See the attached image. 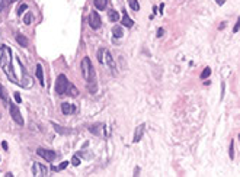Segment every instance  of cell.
Wrapping results in <instances>:
<instances>
[{"label": "cell", "mask_w": 240, "mask_h": 177, "mask_svg": "<svg viewBox=\"0 0 240 177\" xmlns=\"http://www.w3.org/2000/svg\"><path fill=\"white\" fill-rule=\"evenodd\" d=\"M210 76H211V68L205 67L204 70H202V73H201V78H202V80H205V78H208Z\"/></svg>", "instance_id": "cell-22"}, {"label": "cell", "mask_w": 240, "mask_h": 177, "mask_svg": "<svg viewBox=\"0 0 240 177\" xmlns=\"http://www.w3.org/2000/svg\"><path fill=\"white\" fill-rule=\"evenodd\" d=\"M61 112L64 115H73V113L76 112V106L72 105V103L64 102V103H61Z\"/></svg>", "instance_id": "cell-11"}, {"label": "cell", "mask_w": 240, "mask_h": 177, "mask_svg": "<svg viewBox=\"0 0 240 177\" xmlns=\"http://www.w3.org/2000/svg\"><path fill=\"white\" fill-rule=\"evenodd\" d=\"M87 22H89V26H90L92 29H99L102 26V20H101V16H99V13L98 12H92L90 15H89V18H87Z\"/></svg>", "instance_id": "cell-6"}, {"label": "cell", "mask_w": 240, "mask_h": 177, "mask_svg": "<svg viewBox=\"0 0 240 177\" xmlns=\"http://www.w3.org/2000/svg\"><path fill=\"white\" fill-rule=\"evenodd\" d=\"M10 2H18V0H10Z\"/></svg>", "instance_id": "cell-35"}, {"label": "cell", "mask_w": 240, "mask_h": 177, "mask_svg": "<svg viewBox=\"0 0 240 177\" xmlns=\"http://www.w3.org/2000/svg\"><path fill=\"white\" fill-rule=\"evenodd\" d=\"M128 5H130V7L133 10H135V12L140 10V3L137 2V0H128Z\"/></svg>", "instance_id": "cell-23"}, {"label": "cell", "mask_w": 240, "mask_h": 177, "mask_svg": "<svg viewBox=\"0 0 240 177\" xmlns=\"http://www.w3.org/2000/svg\"><path fill=\"white\" fill-rule=\"evenodd\" d=\"M0 118H2V115H0Z\"/></svg>", "instance_id": "cell-36"}, {"label": "cell", "mask_w": 240, "mask_h": 177, "mask_svg": "<svg viewBox=\"0 0 240 177\" xmlns=\"http://www.w3.org/2000/svg\"><path fill=\"white\" fill-rule=\"evenodd\" d=\"M53 126H54V129H55V132H58V134H61V135H68V134H72V132H73L72 129L64 128V126H60V125L54 124V122H53Z\"/></svg>", "instance_id": "cell-16"}, {"label": "cell", "mask_w": 240, "mask_h": 177, "mask_svg": "<svg viewBox=\"0 0 240 177\" xmlns=\"http://www.w3.org/2000/svg\"><path fill=\"white\" fill-rule=\"evenodd\" d=\"M35 74H37V78L41 86H45V82H44V71H42V65L41 64H37V68H35Z\"/></svg>", "instance_id": "cell-14"}, {"label": "cell", "mask_w": 240, "mask_h": 177, "mask_svg": "<svg viewBox=\"0 0 240 177\" xmlns=\"http://www.w3.org/2000/svg\"><path fill=\"white\" fill-rule=\"evenodd\" d=\"M67 166H68V161H63L58 167H54V170H64V168H67Z\"/></svg>", "instance_id": "cell-28"}, {"label": "cell", "mask_w": 240, "mask_h": 177, "mask_svg": "<svg viewBox=\"0 0 240 177\" xmlns=\"http://www.w3.org/2000/svg\"><path fill=\"white\" fill-rule=\"evenodd\" d=\"M144 129H146V125H144V124L138 125V126L135 128L133 142H140V141H141V138H143V135H144Z\"/></svg>", "instance_id": "cell-9"}, {"label": "cell", "mask_w": 240, "mask_h": 177, "mask_svg": "<svg viewBox=\"0 0 240 177\" xmlns=\"http://www.w3.org/2000/svg\"><path fill=\"white\" fill-rule=\"evenodd\" d=\"M138 171H140V168L137 167V168H135V171H134V176H137V174H138Z\"/></svg>", "instance_id": "cell-34"}, {"label": "cell", "mask_w": 240, "mask_h": 177, "mask_svg": "<svg viewBox=\"0 0 240 177\" xmlns=\"http://www.w3.org/2000/svg\"><path fill=\"white\" fill-rule=\"evenodd\" d=\"M26 9H28V5H26V3H22V5L18 7L16 13H18V15H24V12H26Z\"/></svg>", "instance_id": "cell-24"}, {"label": "cell", "mask_w": 240, "mask_h": 177, "mask_svg": "<svg viewBox=\"0 0 240 177\" xmlns=\"http://www.w3.org/2000/svg\"><path fill=\"white\" fill-rule=\"evenodd\" d=\"M230 158L231 160H234V141H231L230 142Z\"/></svg>", "instance_id": "cell-26"}, {"label": "cell", "mask_w": 240, "mask_h": 177, "mask_svg": "<svg viewBox=\"0 0 240 177\" xmlns=\"http://www.w3.org/2000/svg\"><path fill=\"white\" fill-rule=\"evenodd\" d=\"M68 84L70 82L67 80V77L64 76V74H60L57 77V80H55V91H57V95L63 96L67 93V89H68Z\"/></svg>", "instance_id": "cell-4"}, {"label": "cell", "mask_w": 240, "mask_h": 177, "mask_svg": "<svg viewBox=\"0 0 240 177\" xmlns=\"http://www.w3.org/2000/svg\"><path fill=\"white\" fill-rule=\"evenodd\" d=\"M216 2H217V3H218V5H224V2H226V0H216Z\"/></svg>", "instance_id": "cell-33"}, {"label": "cell", "mask_w": 240, "mask_h": 177, "mask_svg": "<svg viewBox=\"0 0 240 177\" xmlns=\"http://www.w3.org/2000/svg\"><path fill=\"white\" fill-rule=\"evenodd\" d=\"M93 3H95V7L98 10H105L106 5H108V0H93Z\"/></svg>", "instance_id": "cell-17"}, {"label": "cell", "mask_w": 240, "mask_h": 177, "mask_svg": "<svg viewBox=\"0 0 240 177\" xmlns=\"http://www.w3.org/2000/svg\"><path fill=\"white\" fill-rule=\"evenodd\" d=\"M106 126L103 124H96V125H92V126H89V131H90L92 134L95 135H102V137H105V134L102 132V131H105Z\"/></svg>", "instance_id": "cell-10"}, {"label": "cell", "mask_w": 240, "mask_h": 177, "mask_svg": "<svg viewBox=\"0 0 240 177\" xmlns=\"http://www.w3.org/2000/svg\"><path fill=\"white\" fill-rule=\"evenodd\" d=\"M34 22V15L31 13V12H28V13L24 16V23L25 25H31Z\"/></svg>", "instance_id": "cell-21"}, {"label": "cell", "mask_w": 240, "mask_h": 177, "mask_svg": "<svg viewBox=\"0 0 240 177\" xmlns=\"http://www.w3.org/2000/svg\"><path fill=\"white\" fill-rule=\"evenodd\" d=\"M163 34H164V29L163 28H159L157 29V38H162V36H163Z\"/></svg>", "instance_id": "cell-30"}, {"label": "cell", "mask_w": 240, "mask_h": 177, "mask_svg": "<svg viewBox=\"0 0 240 177\" xmlns=\"http://www.w3.org/2000/svg\"><path fill=\"white\" fill-rule=\"evenodd\" d=\"M108 18H109L111 22H118V20H120V15H118V12H116V10H112V9H111L109 12H108Z\"/></svg>", "instance_id": "cell-19"}, {"label": "cell", "mask_w": 240, "mask_h": 177, "mask_svg": "<svg viewBox=\"0 0 240 177\" xmlns=\"http://www.w3.org/2000/svg\"><path fill=\"white\" fill-rule=\"evenodd\" d=\"M15 39H16V42L19 44L20 47H28V44H29V41H28V38L25 36V35H22V34H16V36H15Z\"/></svg>", "instance_id": "cell-15"}, {"label": "cell", "mask_w": 240, "mask_h": 177, "mask_svg": "<svg viewBox=\"0 0 240 177\" xmlns=\"http://www.w3.org/2000/svg\"><path fill=\"white\" fill-rule=\"evenodd\" d=\"M12 49L7 45H2L0 47V67L3 68L5 74L7 76L12 83L18 84V77L15 74V70L12 67Z\"/></svg>", "instance_id": "cell-1"}, {"label": "cell", "mask_w": 240, "mask_h": 177, "mask_svg": "<svg viewBox=\"0 0 240 177\" xmlns=\"http://www.w3.org/2000/svg\"><path fill=\"white\" fill-rule=\"evenodd\" d=\"M112 34H114V38H122L124 36V31L121 26H114L112 28Z\"/></svg>", "instance_id": "cell-20"}, {"label": "cell", "mask_w": 240, "mask_h": 177, "mask_svg": "<svg viewBox=\"0 0 240 177\" xmlns=\"http://www.w3.org/2000/svg\"><path fill=\"white\" fill-rule=\"evenodd\" d=\"M10 3H12L10 0H0V10L6 9V7H7V6H9Z\"/></svg>", "instance_id": "cell-25"}, {"label": "cell", "mask_w": 240, "mask_h": 177, "mask_svg": "<svg viewBox=\"0 0 240 177\" xmlns=\"http://www.w3.org/2000/svg\"><path fill=\"white\" fill-rule=\"evenodd\" d=\"M66 95L72 96V97H77V96H79V90H77L76 86H73L72 83H70V84H68V89H67V93H66Z\"/></svg>", "instance_id": "cell-18"}, {"label": "cell", "mask_w": 240, "mask_h": 177, "mask_svg": "<svg viewBox=\"0 0 240 177\" xmlns=\"http://www.w3.org/2000/svg\"><path fill=\"white\" fill-rule=\"evenodd\" d=\"M32 174L34 176H48V168L41 163H34L32 164Z\"/></svg>", "instance_id": "cell-8"}, {"label": "cell", "mask_w": 240, "mask_h": 177, "mask_svg": "<svg viewBox=\"0 0 240 177\" xmlns=\"http://www.w3.org/2000/svg\"><path fill=\"white\" fill-rule=\"evenodd\" d=\"M15 100H16V103H20V102H22V97H20V95L19 93H15Z\"/></svg>", "instance_id": "cell-29"}, {"label": "cell", "mask_w": 240, "mask_h": 177, "mask_svg": "<svg viewBox=\"0 0 240 177\" xmlns=\"http://www.w3.org/2000/svg\"><path fill=\"white\" fill-rule=\"evenodd\" d=\"M37 154H38L39 157H42L44 160H47V161H54L55 158H57V154L54 153L53 150H47V148H37Z\"/></svg>", "instance_id": "cell-7"}, {"label": "cell", "mask_w": 240, "mask_h": 177, "mask_svg": "<svg viewBox=\"0 0 240 177\" xmlns=\"http://www.w3.org/2000/svg\"><path fill=\"white\" fill-rule=\"evenodd\" d=\"M72 164L73 166H80V158H79V155L72 157Z\"/></svg>", "instance_id": "cell-27"}, {"label": "cell", "mask_w": 240, "mask_h": 177, "mask_svg": "<svg viewBox=\"0 0 240 177\" xmlns=\"http://www.w3.org/2000/svg\"><path fill=\"white\" fill-rule=\"evenodd\" d=\"M121 23H122V26H127V28H131V26H134V20H133L130 16H128L127 10H122V20H121Z\"/></svg>", "instance_id": "cell-12"}, {"label": "cell", "mask_w": 240, "mask_h": 177, "mask_svg": "<svg viewBox=\"0 0 240 177\" xmlns=\"http://www.w3.org/2000/svg\"><path fill=\"white\" fill-rule=\"evenodd\" d=\"M80 65H82L83 78L86 80L87 86H89V90H90V93H95L96 91V73H95V68H93V64H92L90 58L85 57L82 60Z\"/></svg>", "instance_id": "cell-2"}, {"label": "cell", "mask_w": 240, "mask_h": 177, "mask_svg": "<svg viewBox=\"0 0 240 177\" xmlns=\"http://www.w3.org/2000/svg\"><path fill=\"white\" fill-rule=\"evenodd\" d=\"M2 145H3V150H6V151H7V142H6V141H3V142H2Z\"/></svg>", "instance_id": "cell-32"}, {"label": "cell", "mask_w": 240, "mask_h": 177, "mask_svg": "<svg viewBox=\"0 0 240 177\" xmlns=\"http://www.w3.org/2000/svg\"><path fill=\"white\" fill-rule=\"evenodd\" d=\"M9 112H10L12 119L19 125V126H24V118H22V113H20L19 107H18L16 105H13L12 102H9Z\"/></svg>", "instance_id": "cell-5"}, {"label": "cell", "mask_w": 240, "mask_h": 177, "mask_svg": "<svg viewBox=\"0 0 240 177\" xmlns=\"http://www.w3.org/2000/svg\"><path fill=\"white\" fill-rule=\"evenodd\" d=\"M98 61L106 65L108 68H111L112 74H116V64H115V60L112 57V54L106 49V48H99L98 51Z\"/></svg>", "instance_id": "cell-3"}, {"label": "cell", "mask_w": 240, "mask_h": 177, "mask_svg": "<svg viewBox=\"0 0 240 177\" xmlns=\"http://www.w3.org/2000/svg\"><path fill=\"white\" fill-rule=\"evenodd\" d=\"M0 99H2V102L6 106H9L10 99H9V95H7V90H6V87L3 84H0Z\"/></svg>", "instance_id": "cell-13"}, {"label": "cell", "mask_w": 240, "mask_h": 177, "mask_svg": "<svg viewBox=\"0 0 240 177\" xmlns=\"http://www.w3.org/2000/svg\"><path fill=\"white\" fill-rule=\"evenodd\" d=\"M233 32H234V34H236V32H239V20H237V23L234 25V28H233Z\"/></svg>", "instance_id": "cell-31"}]
</instances>
